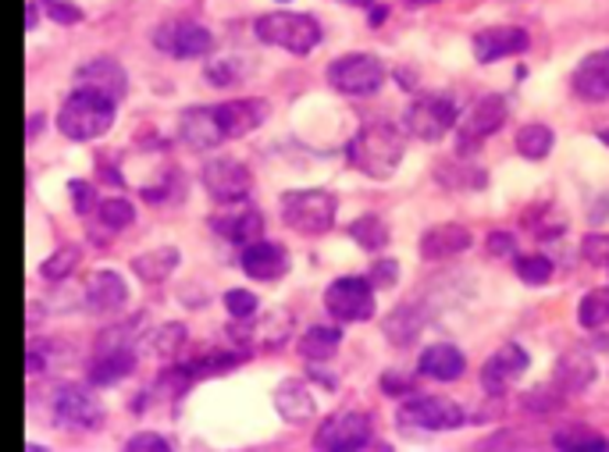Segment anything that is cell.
Listing matches in <instances>:
<instances>
[{"label":"cell","instance_id":"816d5d0a","mask_svg":"<svg viewBox=\"0 0 609 452\" xmlns=\"http://www.w3.org/2000/svg\"><path fill=\"white\" fill-rule=\"evenodd\" d=\"M599 140H602V143L609 146V129H602V132H599Z\"/></svg>","mask_w":609,"mask_h":452},{"label":"cell","instance_id":"60d3db41","mask_svg":"<svg viewBox=\"0 0 609 452\" xmlns=\"http://www.w3.org/2000/svg\"><path fill=\"white\" fill-rule=\"evenodd\" d=\"M47 19H54L57 25H79L83 22V8L72 4V0H40Z\"/></svg>","mask_w":609,"mask_h":452},{"label":"cell","instance_id":"7dc6e473","mask_svg":"<svg viewBox=\"0 0 609 452\" xmlns=\"http://www.w3.org/2000/svg\"><path fill=\"white\" fill-rule=\"evenodd\" d=\"M382 388L389 392V396H410V392H414V378H403V374L385 371L382 374Z\"/></svg>","mask_w":609,"mask_h":452},{"label":"cell","instance_id":"30bf717a","mask_svg":"<svg viewBox=\"0 0 609 452\" xmlns=\"http://www.w3.org/2000/svg\"><path fill=\"white\" fill-rule=\"evenodd\" d=\"M456 122H460V114H456V103L449 97H421L406 111V132L421 143H438L456 129Z\"/></svg>","mask_w":609,"mask_h":452},{"label":"cell","instance_id":"7a4b0ae2","mask_svg":"<svg viewBox=\"0 0 609 452\" xmlns=\"http://www.w3.org/2000/svg\"><path fill=\"white\" fill-rule=\"evenodd\" d=\"M115 103L111 97H100L94 89H79L61 103L57 111V129L61 135H68L75 143H89V140H100L104 132L115 125Z\"/></svg>","mask_w":609,"mask_h":452},{"label":"cell","instance_id":"5b68a950","mask_svg":"<svg viewBox=\"0 0 609 452\" xmlns=\"http://www.w3.org/2000/svg\"><path fill=\"white\" fill-rule=\"evenodd\" d=\"M328 86L342 97H371L385 86V65L374 54H342L328 65Z\"/></svg>","mask_w":609,"mask_h":452},{"label":"cell","instance_id":"ee69618b","mask_svg":"<svg viewBox=\"0 0 609 452\" xmlns=\"http://www.w3.org/2000/svg\"><path fill=\"white\" fill-rule=\"evenodd\" d=\"M371 282H374V289H392V285L400 282V261H389V257L374 261Z\"/></svg>","mask_w":609,"mask_h":452},{"label":"cell","instance_id":"1f68e13d","mask_svg":"<svg viewBox=\"0 0 609 452\" xmlns=\"http://www.w3.org/2000/svg\"><path fill=\"white\" fill-rule=\"evenodd\" d=\"M424 318H417V307H395L389 318H385V335L395 342V345H406L417 339Z\"/></svg>","mask_w":609,"mask_h":452},{"label":"cell","instance_id":"d4e9b609","mask_svg":"<svg viewBox=\"0 0 609 452\" xmlns=\"http://www.w3.org/2000/svg\"><path fill=\"white\" fill-rule=\"evenodd\" d=\"M417 371L424 374V378H432V382H456V378H464L467 356L456 350V345H449V342H435V345H428V350L421 353Z\"/></svg>","mask_w":609,"mask_h":452},{"label":"cell","instance_id":"f35d334b","mask_svg":"<svg viewBox=\"0 0 609 452\" xmlns=\"http://www.w3.org/2000/svg\"><path fill=\"white\" fill-rule=\"evenodd\" d=\"M225 310H228V318H236V321H250L257 310H261V304H257V296L250 289H228L225 293Z\"/></svg>","mask_w":609,"mask_h":452},{"label":"cell","instance_id":"ab89813d","mask_svg":"<svg viewBox=\"0 0 609 452\" xmlns=\"http://www.w3.org/2000/svg\"><path fill=\"white\" fill-rule=\"evenodd\" d=\"M68 192H72V207L75 214H94V210H100V200H97V189L83 183V178H75V183H68Z\"/></svg>","mask_w":609,"mask_h":452},{"label":"cell","instance_id":"836d02e7","mask_svg":"<svg viewBox=\"0 0 609 452\" xmlns=\"http://www.w3.org/2000/svg\"><path fill=\"white\" fill-rule=\"evenodd\" d=\"M79 257H83V250L79 246H61V250H54L47 261H43V267H40V275L47 278V282H65L75 267H79Z\"/></svg>","mask_w":609,"mask_h":452},{"label":"cell","instance_id":"d590c367","mask_svg":"<svg viewBox=\"0 0 609 452\" xmlns=\"http://www.w3.org/2000/svg\"><path fill=\"white\" fill-rule=\"evenodd\" d=\"M100 221H104V229H111V232H121V229H129V224L135 221V210L129 200H121V196H111V200H100Z\"/></svg>","mask_w":609,"mask_h":452},{"label":"cell","instance_id":"8992f818","mask_svg":"<svg viewBox=\"0 0 609 452\" xmlns=\"http://www.w3.org/2000/svg\"><path fill=\"white\" fill-rule=\"evenodd\" d=\"M507 118H510V103L499 93H489V97L470 103V111L460 114V122H456V143H460V154H475L489 135H496L502 125H507Z\"/></svg>","mask_w":609,"mask_h":452},{"label":"cell","instance_id":"d6a6232c","mask_svg":"<svg viewBox=\"0 0 609 452\" xmlns=\"http://www.w3.org/2000/svg\"><path fill=\"white\" fill-rule=\"evenodd\" d=\"M553 445L556 449H606L609 442L602 439V434L596 428H585V425H570V428H559L553 434Z\"/></svg>","mask_w":609,"mask_h":452},{"label":"cell","instance_id":"7c38bea8","mask_svg":"<svg viewBox=\"0 0 609 452\" xmlns=\"http://www.w3.org/2000/svg\"><path fill=\"white\" fill-rule=\"evenodd\" d=\"M154 43L172 57H204V54H210V47H215V36H210V29H204L200 22L175 19V22H164L157 29Z\"/></svg>","mask_w":609,"mask_h":452},{"label":"cell","instance_id":"9a60e30c","mask_svg":"<svg viewBox=\"0 0 609 452\" xmlns=\"http://www.w3.org/2000/svg\"><path fill=\"white\" fill-rule=\"evenodd\" d=\"M531 47V36L516 25H496V29H478L475 40H470V51H475L478 65H492L502 57L524 54Z\"/></svg>","mask_w":609,"mask_h":452},{"label":"cell","instance_id":"4dcf8cb0","mask_svg":"<svg viewBox=\"0 0 609 452\" xmlns=\"http://www.w3.org/2000/svg\"><path fill=\"white\" fill-rule=\"evenodd\" d=\"M349 235H354V243L363 246L368 253H378V250L389 246V229H385V221L374 218V214L357 218L354 224H349Z\"/></svg>","mask_w":609,"mask_h":452},{"label":"cell","instance_id":"7402d4cb","mask_svg":"<svg viewBox=\"0 0 609 452\" xmlns=\"http://www.w3.org/2000/svg\"><path fill=\"white\" fill-rule=\"evenodd\" d=\"M132 371H135V353L129 350V345H104V350L89 360L86 378H89V385L104 388V385L126 382Z\"/></svg>","mask_w":609,"mask_h":452},{"label":"cell","instance_id":"52a82bcc","mask_svg":"<svg viewBox=\"0 0 609 452\" xmlns=\"http://www.w3.org/2000/svg\"><path fill=\"white\" fill-rule=\"evenodd\" d=\"M374 282L371 278H335L325 289V310L342 324H360L374 318Z\"/></svg>","mask_w":609,"mask_h":452},{"label":"cell","instance_id":"9c48e42d","mask_svg":"<svg viewBox=\"0 0 609 452\" xmlns=\"http://www.w3.org/2000/svg\"><path fill=\"white\" fill-rule=\"evenodd\" d=\"M395 420L403 428L414 431H449L456 425H464V410L460 403L453 399H438V396H417V399H403Z\"/></svg>","mask_w":609,"mask_h":452},{"label":"cell","instance_id":"d6986e66","mask_svg":"<svg viewBox=\"0 0 609 452\" xmlns=\"http://www.w3.org/2000/svg\"><path fill=\"white\" fill-rule=\"evenodd\" d=\"M75 86L94 89V93H100V97L121 100L129 89V75L118 62H111V57H97V62H86L79 71H75Z\"/></svg>","mask_w":609,"mask_h":452},{"label":"cell","instance_id":"277c9868","mask_svg":"<svg viewBox=\"0 0 609 452\" xmlns=\"http://www.w3.org/2000/svg\"><path fill=\"white\" fill-rule=\"evenodd\" d=\"M253 33L268 47H282L289 54H311L317 43H322V25L311 14H300V11H271L261 14L253 25Z\"/></svg>","mask_w":609,"mask_h":452},{"label":"cell","instance_id":"e0dca14e","mask_svg":"<svg viewBox=\"0 0 609 452\" xmlns=\"http://www.w3.org/2000/svg\"><path fill=\"white\" fill-rule=\"evenodd\" d=\"M54 417L61 420L65 428L75 431H97L104 425V410L94 396H86L83 388H61L57 399H54Z\"/></svg>","mask_w":609,"mask_h":452},{"label":"cell","instance_id":"4fadbf2b","mask_svg":"<svg viewBox=\"0 0 609 452\" xmlns=\"http://www.w3.org/2000/svg\"><path fill=\"white\" fill-rule=\"evenodd\" d=\"M528 367H531V356L524 353V345H516V342L499 345L481 367V388L489 392V396H502L507 388H513V382L521 378Z\"/></svg>","mask_w":609,"mask_h":452},{"label":"cell","instance_id":"5bb4252c","mask_svg":"<svg viewBox=\"0 0 609 452\" xmlns=\"http://www.w3.org/2000/svg\"><path fill=\"white\" fill-rule=\"evenodd\" d=\"M210 229H215L225 243H232V246H250L261 239L264 232V218H261V210L250 207V203H225V210H218L215 218H210Z\"/></svg>","mask_w":609,"mask_h":452},{"label":"cell","instance_id":"74e56055","mask_svg":"<svg viewBox=\"0 0 609 452\" xmlns=\"http://www.w3.org/2000/svg\"><path fill=\"white\" fill-rule=\"evenodd\" d=\"M516 278L524 285H545L553 278V261L550 257H539V253H531V257H516Z\"/></svg>","mask_w":609,"mask_h":452},{"label":"cell","instance_id":"2e32d148","mask_svg":"<svg viewBox=\"0 0 609 452\" xmlns=\"http://www.w3.org/2000/svg\"><path fill=\"white\" fill-rule=\"evenodd\" d=\"M218 111V122H221V132L225 140H242V135H250L253 129H261L268 122V100H257V97H242V100H225V103H215Z\"/></svg>","mask_w":609,"mask_h":452},{"label":"cell","instance_id":"f6af8a7d","mask_svg":"<svg viewBox=\"0 0 609 452\" xmlns=\"http://www.w3.org/2000/svg\"><path fill=\"white\" fill-rule=\"evenodd\" d=\"M129 452H167L172 449V439H164V434H154V431H143V434H132Z\"/></svg>","mask_w":609,"mask_h":452},{"label":"cell","instance_id":"83f0119b","mask_svg":"<svg viewBox=\"0 0 609 452\" xmlns=\"http://www.w3.org/2000/svg\"><path fill=\"white\" fill-rule=\"evenodd\" d=\"M178 261H182V253L175 246H157V250L140 253V257L132 261V271H135V278H143V282H164V278H172Z\"/></svg>","mask_w":609,"mask_h":452},{"label":"cell","instance_id":"e575fe53","mask_svg":"<svg viewBox=\"0 0 609 452\" xmlns=\"http://www.w3.org/2000/svg\"><path fill=\"white\" fill-rule=\"evenodd\" d=\"M577 321L585 328H606L609 324V289H591L581 307H577Z\"/></svg>","mask_w":609,"mask_h":452},{"label":"cell","instance_id":"3957f363","mask_svg":"<svg viewBox=\"0 0 609 452\" xmlns=\"http://www.w3.org/2000/svg\"><path fill=\"white\" fill-rule=\"evenodd\" d=\"M282 221L300 235H325L331 232L339 200L328 189H289L282 192Z\"/></svg>","mask_w":609,"mask_h":452},{"label":"cell","instance_id":"8fae6325","mask_svg":"<svg viewBox=\"0 0 609 452\" xmlns=\"http://www.w3.org/2000/svg\"><path fill=\"white\" fill-rule=\"evenodd\" d=\"M371 434H374V425L368 414L342 410V414H331L325 425L317 428L314 445L317 449H363V445H371Z\"/></svg>","mask_w":609,"mask_h":452},{"label":"cell","instance_id":"4316f807","mask_svg":"<svg viewBox=\"0 0 609 452\" xmlns=\"http://www.w3.org/2000/svg\"><path fill=\"white\" fill-rule=\"evenodd\" d=\"M275 406L279 414L285 420H293V425H300V420H311L314 410H317V396L311 392L307 382H282L275 388Z\"/></svg>","mask_w":609,"mask_h":452},{"label":"cell","instance_id":"6da1fadb","mask_svg":"<svg viewBox=\"0 0 609 452\" xmlns=\"http://www.w3.org/2000/svg\"><path fill=\"white\" fill-rule=\"evenodd\" d=\"M403 154H406V140H403L400 125H392V122L363 125L346 150L349 164H354L360 175L374 178V183L392 178L395 168L403 164Z\"/></svg>","mask_w":609,"mask_h":452},{"label":"cell","instance_id":"c3c4849f","mask_svg":"<svg viewBox=\"0 0 609 452\" xmlns=\"http://www.w3.org/2000/svg\"><path fill=\"white\" fill-rule=\"evenodd\" d=\"M40 11H43L40 0H29V4H25V29H29V33L40 25Z\"/></svg>","mask_w":609,"mask_h":452},{"label":"cell","instance_id":"f1b7e54d","mask_svg":"<svg viewBox=\"0 0 609 452\" xmlns=\"http://www.w3.org/2000/svg\"><path fill=\"white\" fill-rule=\"evenodd\" d=\"M339 345H342V328L317 324L300 339V356L311 360V364H322V360H331L339 353Z\"/></svg>","mask_w":609,"mask_h":452},{"label":"cell","instance_id":"b9f144b4","mask_svg":"<svg viewBox=\"0 0 609 452\" xmlns=\"http://www.w3.org/2000/svg\"><path fill=\"white\" fill-rule=\"evenodd\" d=\"M182 342H186V328H182V324H164L154 335V353L172 356V353H178Z\"/></svg>","mask_w":609,"mask_h":452},{"label":"cell","instance_id":"bcb514c9","mask_svg":"<svg viewBox=\"0 0 609 452\" xmlns=\"http://www.w3.org/2000/svg\"><path fill=\"white\" fill-rule=\"evenodd\" d=\"M513 232H492L489 243H485V250L492 253V257H513Z\"/></svg>","mask_w":609,"mask_h":452},{"label":"cell","instance_id":"603a6c76","mask_svg":"<svg viewBox=\"0 0 609 452\" xmlns=\"http://www.w3.org/2000/svg\"><path fill=\"white\" fill-rule=\"evenodd\" d=\"M129 304V285L118 271H97L86 278V307L94 313H118Z\"/></svg>","mask_w":609,"mask_h":452},{"label":"cell","instance_id":"ffe728a7","mask_svg":"<svg viewBox=\"0 0 609 452\" xmlns=\"http://www.w3.org/2000/svg\"><path fill=\"white\" fill-rule=\"evenodd\" d=\"M574 97H581L588 103H606L609 100V51L588 54L581 65L570 75Z\"/></svg>","mask_w":609,"mask_h":452},{"label":"cell","instance_id":"7bdbcfd3","mask_svg":"<svg viewBox=\"0 0 609 452\" xmlns=\"http://www.w3.org/2000/svg\"><path fill=\"white\" fill-rule=\"evenodd\" d=\"M581 257L588 264H606L609 267V232H591L581 243Z\"/></svg>","mask_w":609,"mask_h":452},{"label":"cell","instance_id":"ba28073f","mask_svg":"<svg viewBox=\"0 0 609 452\" xmlns=\"http://www.w3.org/2000/svg\"><path fill=\"white\" fill-rule=\"evenodd\" d=\"M200 183H204L210 200H218L221 207L247 200L250 189H253L250 168L242 161H236V157H210L200 168Z\"/></svg>","mask_w":609,"mask_h":452},{"label":"cell","instance_id":"8d00e7d4","mask_svg":"<svg viewBox=\"0 0 609 452\" xmlns=\"http://www.w3.org/2000/svg\"><path fill=\"white\" fill-rule=\"evenodd\" d=\"M250 75V62L242 57H221V62H210L207 65V79L218 82V86H236Z\"/></svg>","mask_w":609,"mask_h":452},{"label":"cell","instance_id":"ac0fdd59","mask_svg":"<svg viewBox=\"0 0 609 452\" xmlns=\"http://www.w3.org/2000/svg\"><path fill=\"white\" fill-rule=\"evenodd\" d=\"M247 278L253 282H279L289 275V253L279 243H268V239H257V243L242 246V257H239Z\"/></svg>","mask_w":609,"mask_h":452},{"label":"cell","instance_id":"44dd1931","mask_svg":"<svg viewBox=\"0 0 609 452\" xmlns=\"http://www.w3.org/2000/svg\"><path fill=\"white\" fill-rule=\"evenodd\" d=\"M178 135H182V143L193 146V150H215V146L225 143V132H221V122H218V111L215 108H189V111H182Z\"/></svg>","mask_w":609,"mask_h":452},{"label":"cell","instance_id":"484cf974","mask_svg":"<svg viewBox=\"0 0 609 452\" xmlns=\"http://www.w3.org/2000/svg\"><path fill=\"white\" fill-rule=\"evenodd\" d=\"M553 374H556V385L563 392H585L591 382H596L599 367H596V360H591L588 350H567L556 360Z\"/></svg>","mask_w":609,"mask_h":452},{"label":"cell","instance_id":"f907efd6","mask_svg":"<svg viewBox=\"0 0 609 452\" xmlns=\"http://www.w3.org/2000/svg\"><path fill=\"white\" fill-rule=\"evenodd\" d=\"M424 4H435V0H406V8H424Z\"/></svg>","mask_w":609,"mask_h":452},{"label":"cell","instance_id":"f546056e","mask_svg":"<svg viewBox=\"0 0 609 452\" xmlns=\"http://www.w3.org/2000/svg\"><path fill=\"white\" fill-rule=\"evenodd\" d=\"M553 143H556L553 129L542 125V122H531L516 132V154L528 157V161H545L553 154Z\"/></svg>","mask_w":609,"mask_h":452},{"label":"cell","instance_id":"681fc988","mask_svg":"<svg viewBox=\"0 0 609 452\" xmlns=\"http://www.w3.org/2000/svg\"><path fill=\"white\" fill-rule=\"evenodd\" d=\"M342 4H349V8H368L371 0H342Z\"/></svg>","mask_w":609,"mask_h":452},{"label":"cell","instance_id":"cb8c5ba5","mask_svg":"<svg viewBox=\"0 0 609 452\" xmlns=\"http://www.w3.org/2000/svg\"><path fill=\"white\" fill-rule=\"evenodd\" d=\"M470 246V229L467 224H435V229H428L421 235V261H449L456 257V253H464Z\"/></svg>","mask_w":609,"mask_h":452}]
</instances>
